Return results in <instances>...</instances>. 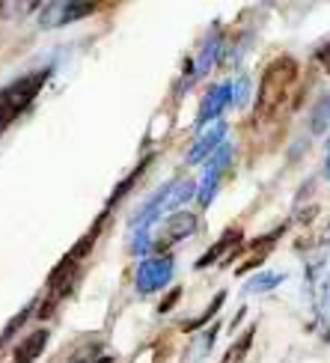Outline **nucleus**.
I'll return each instance as SVG.
<instances>
[{
	"label": "nucleus",
	"instance_id": "obj_4",
	"mask_svg": "<svg viewBox=\"0 0 330 363\" xmlns=\"http://www.w3.org/2000/svg\"><path fill=\"white\" fill-rule=\"evenodd\" d=\"M167 241H178V238H185V235H190L193 230H197V218L193 215H176L173 220H170V226H167ZM167 241H164V245H167Z\"/></svg>",
	"mask_w": 330,
	"mask_h": 363
},
{
	"label": "nucleus",
	"instance_id": "obj_2",
	"mask_svg": "<svg viewBox=\"0 0 330 363\" xmlns=\"http://www.w3.org/2000/svg\"><path fill=\"white\" fill-rule=\"evenodd\" d=\"M42 81H45V72L30 74V78L12 84L9 89H4V93H0V131H4V128L12 123V119L18 116L30 101H33V96L39 93Z\"/></svg>",
	"mask_w": 330,
	"mask_h": 363
},
{
	"label": "nucleus",
	"instance_id": "obj_10",
	"mask_svg": "<svg viewBox=\"0 0 330 363\" xmlns=\"http://www.w3.org/2000/svg\"><path fill=\"white\" fill-rule=\"evenodd\" d=\"M319 60H324V66H327V72H330V42L319 51Z\"/></svg>",
	"mask_w": 330,
	"mask_h": 363
},
{
	"label": "nucleus",
	"instance_id": "obj_3",
	"mask_svg": "<svg viewBox=\"0 0 330 363\" xmlns=\"http://www.w3.org/2000/svg\"><path fill=\"white\" fill-rule=\"evenodd\" d=\"M45 340H48V330H36V334H30L21 345H18V352H15V360L12 363H33L42 352V345Z\"/></svg>",
	"mask_w": 330,
	"mask_h": 363
},
{
	"label": "nucleus",
	"instance_id": "obj_8",
	"mask_svg": "<svg viewBox=\"0 0 330 363\" xmlns=\"http://www.w3.org/2000/svg\"><path fill=\"white\" fill-rule=\"evenodd\" d=\"M277 283H283V274H268V277H262V280H253V283H247V292H259V289H274Z\"/></svg>",
	"mask_w": 330,
	"mask_h": 363
},
{
	"label": "nucleus",
	"instance_id": "obj_11",
	"mask_svg": "<svg viewBox=\"0 0 330 363\" xmlns=\"http://www.w3.org/2000/svg\"><path fill=\"white\" fill-rule=\"evenodd\" d=\"M324 173H327V176H330V155H327V167H324Z\"/></svg>",
	"mask_w": 330,
	"mask_h": 363
},
{
	"label": "nucleus",
	"instance_id": "obj_5",
	"mask_svg": "<svg viewBox=\"0 0 330 363\" xmlns=\"http://www.w3.org/2000/svg\"><path fill=\"white\" fill-rule=\"evenodd\" d=\"M238 241H241V230H229V233H227V235H223V238L217 241V245H215V247H212V250H208V253L203 256V259L197 262V268H205V265H212V262H217V259H220V253H223V250H227L229 245H238Z\"/></svg>",
	"mask_w": 330,
	"mask_h": 363
},
{
	"label": "nucleus",
	"instance_id": "obj_7",
	"mask_svg": "<svg viewBox=\"0 0 330 363\" xmlns=\"http://www.w3.org/2000/svg\"><path fill=\"white\" fill-rule=\"evenodd\" d=\"M327 123H330V96H324V99H322L316 116H312V131H316V134H324Z\"/></svg>",
	"mask_w": 330,
	"mask_h": 363
},
{
	"label": "nucleus",
	"instance_id": "obj_1",
	"mask_svg": "<svg viewBox=\"0 0 330 363\" xmlns=\"http://www.w3.org/2000/svg\"><path fill=\"white\" fill-rule=\"evenodd\" d=\"M297 60L295 57H277L274 63H268V69L262 72L259 81V93H256V116L265 119L271 116L283 101L289 99L292 86L297 81Z\"/></svg>",
	"mask_w": 330,
	"mask_h": 363
},
{
	"label": "nucleus",
	"instance_id": "obj_9",
	"mask_svg": "<svg viewBox=\"0 0 330 363\" xmlns=\"http://www.w3.org/2000/svg\"><path fill=\"white\" fill-rule=\"evenodd\" d=\"M223 298H227V295H223V292H220V295L215 298V304H212V307H208V310H205V313L200 315V319H197V322H190V325H185V328H188V330H193V328H200L203 322H208V319H212V315H215V313L220 310V304H223Z\"/></svg>",
	"mask_w": 330,
	"mask_h": 363
},
{
	"label": "nucleus",
	"instance_id": "obj_6",
	"mask_svg": "<svg viewBox=\"0 0 330 363\" xmlns=\"http://www.w3.org/2000/svg\"><path fill=\"white\" fill-rule=\"evenodd\" d=\"M227 99H229V86H220V89H215L212 96L205 99V104H203V116H200V123H205L208 116H215L223 104H227Z\"/></svg>",
	"mask_w": 330,
	"mask_h": 363
}]
</instances>
